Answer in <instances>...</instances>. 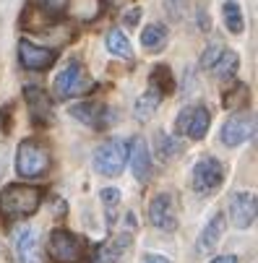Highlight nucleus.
Wrapping results in <instances>:
<instances>
[{"label":"nucleus","mask_w":258,"mask_h":263,"mask_svg":"<svg viewBox=\"0 0 258 263\" xmlns=\"http://www.w3.org/2000/svg\"><path fill=\"white\" fill-rule=\"evenodd\" d=\"M128 162V143L120 141V138H109L104 141L99 148H97V154H94V170L104 177H115L123 172Z\"/></svg>","instance_id":"20e7f679"},{"label":"nucleus","mask_w":258,"mask_h":263,"mask_svg":"<svg viewBox=\"0 0 258 263\" xmlns=\"http://www.w3.org/2000/svg\"><path fill=\"white\" fill-rule=\"evenodd\" d=\"M24 97H26V104H29V112H31L34 123H50L52 120V104H50L47 94L40 86H26Z\"/></svg>","instance_id":"4468645a"},{"label":"nucleus","mask_w":258,"mask_h":263,"mask_svg":"<svg viewBox=\"0 0 258 263\" xmlns=\"http://www.w3.org/2000/svg\"><path fill=\"white\" fill-rule=\"evenodd\" d=\"M107 50L113 52V55H118V58H131V55H133L128 36H125L120 29H113V31L107 34Z\"/></svg>","instance_id":"5701e85b"},{"label":"nucleus","mask_w":258,"mask_h":263,"mask_svg":"<svg viewBox=\"0 0 258 263\" xmlns=\"http://www.w3.org/2000/svg\"><path fill=\"white\" fill-rule=\"evenodd\" d=\"M52 89H55V99L65 102V99H73V97L89 94L94 89V81H91V76L86 73V68L79 60H68L65 68L58 73Z\"/></svg>","instance_id":"7ed1b4c3"},{"label":"nucleus","mask_w":258,"mask_h":263,"mask_svg":"<svg viewBox=\"0 0 258 263\" xmlns=\"http://www.w3.org/2000/svg\"><path fill=\"white\" fill-rule=\"evenodd\" d=\"M253 125H255V120H253V115L250 112H235L232 118H227V123L222 125V143L225 146H240L243 141H248L250 136H253Z\"/></svg>","instance_id":"1a4fd4ad"},{"label":"nucleus","mask_w":258,"mask_h":263,"mask_svg":"<svg viewBox=\"0 0 258 263\" xmlns=\"http://www.w3.org/2000/svg\"><path fill=\"white\" fill-rule=\"evenodd\" d=\"M211 70H214V76L216 79H232L235 76V70H237V52H232V50H222V55H219V60L211 65Z\"/></svg>","instance_id":"6ab92c4d"},{"label":"nucleus","mask_w":258,"mask_h":263,"mask_svg":"<svg viewBox=\"0 0 258 263\" xmlns=\"http://www.w3.org/2000/svg\"><path fill=\"white\" fill-rule=\"evenodd\" d=\"M230 216L237 230H248L255 221V196L253 193H235L230 201Z\"/></svg>","instance_id":"9b49d317"},{"label":"nucleus","mask_w":258,"mask_h":263,"mask_svg":"<svg viewBox=\"0 0 258 263\" xmlns=\"http://www.w3.org/2000/svg\"><path fill=\"white\" fill-rule=\"evenodd\" d=\"M50 148L36 141V138H26L19 143V152H16V172L24 180H40L50 172Z\"/></svg>","instance_id":"f257e3e1"},{"label":"nucleus","mask_w":258,"mask_h":263,"mask_svg":"<svg viewBox=\"0 0 258 263\" xmlns=\"http://www.w3.org/2000/svg\"><path fill=\"white\" fill-rule=\"evenodd\" d=\"M104 104H99V102H81V104H76V107H70V115L76 118V120H81V123H86V125H91V128H99V125H107V120H104Z\"/></svg>","instance_id":"2eb2a0df"},{"label":"nucleus","mask_w":258,"mask_h":263,"mask_svg":"<svg viewBox=\"0 0 258 263\" xmlns=\"http://www.w3.org/2000/svg\"><path fill=\"white\" fill-rule=\"evenodd\" d=\"M118 191H115V187H107V191H102V201H104V206L109 209V211H113V206L118 203Z\"/></svg>","instance_id":"bb28decb"},{"label":"nucleus","mask_w":258,"mask_h":263,"mask_svg":"<svg viewBox=\"0 0 258 263\" xmlns=\"http://www.w3.org/2000/svg\"><path fill=\"white\" fill-rule=\"evenodd\" d=\"M222 180H225L222 162H216L214 157H204V159L196 162V167H193V191L198 196L214 193L216 187L222 185Z\"/></svg>","instance_id":"423d86ee"},{"label":"nucleus","mask_w":258,"mask_h":263,"mask_svg":"<svg viewBox=\"0 0 258 263\" xmlns=\"http://www.w3.org/2000/svg\"><path fill=\"white\" fill-rule=\"evenodd\" d=\"M40 191L31 185H8L0 193V216L6 219H26L40 209Z\"/></svg>","instance_id":"f03ea898"},{"label":"nucleus","mask_w":258,"mask_h":263,"mask_svg":"<svg viewBox=\"0 0 258 263\" xmlns=\"http://www.w3.org/2000/svg\"><path fill=\"white\" fill-rule=\"evenodd\" d=\"M211 125V112L204 104H191L186 109H180V115L175 120V128L180 136H188L191 141H201Z\"/></svg>","instance_id":"39448f33"},{"label":"nucleus","mask_w":258,"mask_h":263,"mask_svg":"<svg viewBox=\"0 0 258 263\" xmlns=\"http://www.w3.org/2000/svg\"><path fill=\"white\" fill-rule=\"evenodd\" d=\"M162 94L154 89V86H149V91H143V97L136 102V118L138 120H149L152 115H154V109L162 104Z\"/></svg>","instance_id":"a211bd4d"},{"label":"nucleus","mask_w":258,"mask_h":263,"mask_svg":"<svg viewBox=\"0 0 258 263\" xmlns=\"http://www.w3.org/2000/svg\"><path fill=\"white\" fill-rule=\"evenodd\" d=\"M154 148H157V157H159L162 162H172V159L182 152V141H180V138H172V136L164 133V130H159V133L154 136Z\"/></svg>","instance_id":"f3484780"},{"label":"nucleus","mask_w":258,"mask_h":263,"mask_svg":"<svg viewBox=\"0 0 258 263\" xmlns=\"http://www.w3.org/2000/svg\"><path fill=\"white\" fill-rule=\"evenodd\" d=\"M149 86H154L162 97H167V94H172V91H175V81H172V73H170V68H167V65H157V68L152 70V76H149Z\"/></svg>","instance_id":"aec40b11"},{"label":"nucleus","mask_w":258,"mask_h":263,"mask_svg":"<svg viewBox=\"0 0 258 263\" xmlns=\"http://www.w3.org/2000/svg\"><path fill=\"white\" fill-rule=\"evenodd\" d=\"M47 253L60 263H76L84 253V242L68 230H52V235L47 237Z\"/></svg>","instance_id":"0eeeda50"},{"label":"nucleus","mask_w":258,"mask_h":263,"mask_svg":"<svg viewBox=\"0 0 258 263\" xmlns=\"http://www.w3.org/2000/svg\"><path fill=\"white\" fill-rule=\"evenodd\" d=\"M222 18H225V26L232 31V34H240L245 29V21H243V11L235 0H227L222 6Z\"/></svg>","instance_id":"4be33fe9"},{"label":"nucleus","mask_w":258,"mask_h":263,"mask_svg":"<svg viewBox=\"0 0 258 263\" xmlns=\"http://www.w3.org/2000/svg\"><path fill=\"white\" fill-rule=\"evenodd\" d=\"M143 263H170V260H167L164 255H146Z\"/></svg>","instance_id":"cd10ccee"},{"label":"nucleus","mask_w":258,"mask_h":263,"mask_svg":"<svg viewBox=\"0 0 258 263\" xmlns=\"http://www.w3.org/2000/svg\"><path fill=\"white\" fill-rule=\"evenodd\" d=\"M149 221L157 230H164V232H172L177 227V206H175V198L170 193H159V196L152 198Z\"/></svg>","instance_id":"6e6552de"},{"label":"nucleus","mask_w":258,"mask_h":263,"mask_svg":"<svg viewBox=\"0 0 258 263\" xmlns=\"http://www.w3.org/2000/svg\"><path fill=\"white\" fill-rule=\"evenodd\" d=\"M245 104H248V86H245V84H237L232 91L225 94V107H227V109L240 112Z\"/></svg>","instance_id":"b1692460"},{"label":"nucleus","mask_w":258,"mask_h":263,"mask_svg":"<svg viewBox=\"0 0 258 263\" xmlns=\"http://www.w3.org/2000/svg\"><path fill=\"white\" fill-rule=\"evenodd\" d=\"M19 60L26 70H47L58 60V52L47 50V47H36V45L21 40L19 42Z\"/></svg>","instance_id":"9d476101"},{"label":"nucleus","mask_w":258,"mask_h":263,"mask_svg":"<svg viewBox=\"0 0 258 263\" xmlns=\"http://www.w3.org/2000/svg\"><path fill=\"white\" fill-rule=\"evenodd\" d=\"M211 263H237V260H235L232 255H219V258H214Z\"/></svg>","instance_id":"c85d7f7f"},{"label":"nucleus","mask_w":258,"mask_h":263,"mask_svg":"<svg viewBox=\"0 0 258 263\" xmlns=\"http://www.w3.org/2000/svg\"><path fill=\"white\" fill-rule=\"evenodd\" d=\"M164 40H167V31H164V26H159V24H149V26L141 31V45L149 50V52H157V50L164 45Z\"/></svg>","instance_id":"412c9836"},{"label":"nucleus","mask_w":258,"mask_h":263,"mask_svg":"<svg viewBox=\"0 0 258 263\" xmlns=\"http://www.w3.org/2000/svg\"><path fill=\"white\" fill-rule=\"evenodd\" d=\"M128 159H131L136 180L146 182L152 177V154H149V146H146L143 138H133L128 143Z\"/></svg>","instance_id":"f8f14e48"},{"label":"nucleus","mask_w":258,"mask_h":263,"mask_svg":"<svg viewBox=\"0 0 258 263\" xmlns=\"http://www.w3.org/2000/svg\"><path fill=\"white\" fill-rule=\"evenodd\" d=\"M219 55H222V47H219V45L206 47V52L201 55V68H204V70H211V65L219 60Z\"/></svg>","instance_id":"393cba45"},{"label":"nucleus","mask_w":258,"mask_h":263,"mask_svg":"<svg viewBox=\"0 0 258 263\" xmlns=\"http://www.w3.org/2000/svg\"><path fill=\"white\" fill-rule=\"evenodd\" d=\"M40 6H42L45 13H50V16H60V13L68 8V0H40Z\"/></svg>","instance_id":"a878e982"},{"label":"nucleus","mask_w":258,"mask_h":263,"mask_svg":"<svg viewBox=\"0 0 258 263\" xmlns=\"http://www.w3.org/2000/svg\"><path fill=\"white\" fill-rule=\"evenodd\" d=\"M222 232H225V214H214L211 221L204 227L201 237H198V253H209L211 248H216Z\"/></svg>","instance_id":"dca6fc26"},{"label":"nucleus","mask_w":258,"mask_h":263,"mask_svg":"<svg viewBox=\"0 0 258 263\" xmlns=\"http://www.w3.org/2000/svg\"><path fill=\"white\" fill-rule=\"evenodd\" d=\"M13 248L19 263H40V245H36V230L34 227H21L13 235Z\"/></svg>","instance_id":"ddd939ff"}]
</instances>
